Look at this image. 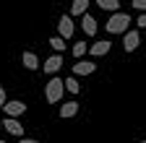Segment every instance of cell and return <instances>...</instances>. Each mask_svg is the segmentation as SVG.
I'll return each instance as SVG.
<instances>
[{
	"label": "cell",
	"instance_id": "cell-14",
	"mask_svg": "<svg viewBox=\"0 0 146 143\" xmlns=\"http://www.w3.org/2000/svg\"><path fill=\"white\" fill-rule=\"evenodd\" d=\"M63 86H65V91H70V94H78V91H81V86H78L76 76H73V78H65V81H63Z\"/></svg>",
	"mask_w": 146,
	"mask_h": 143
},
{
	"label": "cell",
	"instance_id": "cell-17",
	"mask_svg": "<svg viewBox=\"0 0 146 143\" xmlns=\"http://www.w3.org/2000/svg\"><path fill=\"white\" fill-rule=\"evenodd\" d=\"M50 47L55 49V55H60V52L65 49V39H60V37H52V39H50Z\"/></svg>",
	"mask_w": 146,
	"mask_h": 143
},
{
	"label": "cell",
	"instance_id": "cell-22",
	"mask_svg": "<svg viewBox=\"0 0 146 143\" xmlns=\"http://www.w3.org/2000/svg\"><path fill=\"white\" fill-rule=\"evenodd\" d=\"M0 130H3V120H0Z\"/></svg>",
	"mask_w": 146,
	"mask_h": 143
},
{
	"label": "cell",
	"instance_id": "cell-8",
	"mask_svg": "<svg viewBox=\"0 0 146 143\" xmlns=\"http://www.w3.org/2000/svg\"><path fill=\"white\" fill-rule=\"evenodd\" d=\"M110 49H112V44H110L107 39H99V42H94V44L89 47V55L91 57H102V55H107Z\"/></svg>",
	"mask_w": 146,
	"mask_h": 143
},
{
	"label": "cell",
	"instance_id": "cell-1",
	"mask_svg": "<svg viewBox=\"0 0 146 143\" xmlns=\"http://www.w3.org/2000/svg\"><path fill=\"white\" fill-rule=\"evenodd\" d=\"M63 94H65L63 81H60L58 76H52V78L47 81V86H44V99H47V104H60Z\"/></svg>",
	"mask_w": 146,
	"mask_h": 143
},
{
	"label": "cell",
	"instance_id": "cell-11",
	"mask_svg": "<svg viewBox=\"0 0 146 143\" xmlns=\"http://www.w3.org/2000/svg\"><path fill=\"white\" fill-rule=\"evenodd\" d=\"M86 8H89V0H73L70 3V18H76V16H84L86 13Z\"/></svg>",
	"mask_w": 146,
	"mask_h": 143
},
{
	"label": "cell",
	"instance_id": "cell-13",
	"mask_svg": "<svg viewBox=\"0 0 146 143\" xmlns=\"http://www.w3.org/2000/svg\"><path fill=\"white\" fill-rule=\"evenodd\" d=\"M21 63L29 70H39V57H36L34 52H24V55H21Z\"/></svg>",
	"mask_w": 146,
	"mask_h": 143
},
{
	"label": "cell",
	"instance_id": "cell-21",
	"mask_svg": "<svg viewBox=\"0 0 146 143\" xmlns=\"http://www.w3.org/2000/svg\"><path fill=\"white\" fill-rule=\"evenodd\" d=\"M18 143H39V140H34V138H21Z\"/></svg>",
	"mask_w": 146,
	"mask_h": 143
},
{
	"label": "cell",
	"instance_id": "cell-23",
	"mask_svg": "<svg viewBox=\"0 0 146 143\" xmlns=\"http://www.w3.org/2000/svg\"><path fill=\"white\" fill-rule=\"evenodd\" d=\"M0 143H5V140H0Z\"/></svg>",
	"mask_w": 146,
	"mask_h": 143
},
{
	"label": "cell",
	"instance_id": "cell-9",
	"mask_svg": "<svg viewBox=\"0 0 146 143\" xmlns=\"http://www.w3.org/2000/svg\"><path fill=\"white\" fill-rule=\"evenodd\" d=\"M3 130H5V133H11V135H16V138H21V135H24L21 122H18V120H11V117H5V120H3Z\"/></svg>",
	"mask_w": 146,
	"mask_h": 143
},
{
	"label": "cell",
	"instance_id": "cell-7",
	"mask_svg": "<svg viewBox=\"0 0 146 143\" xmlns=\"http://www.w3.org/2000/svg\"><path fill=\"white\" fill-rule=\"evenodd\" d=\"M97 70V65L91 60H78L76 65H73V76H91Z\"/></svg>",
	"mask_w": 146,
	"mask_h": 143
},
{
	"label": "cell",
	"instance_id": "cell-4",
	"mask_svg": "<svg viewBox=\"0 0 146 143\" xmlns=\"http://www.w3.org/2000/svg\"><path fill=\"white\" fill-rule=\"evenodd\" d=\"M138 44H141V34H138V29H128V31L123 34V49H125V52H133Z\"/></svg>",
	"mask_w": 146,
	"mask_h": 143
},
{
	"label": "cell",
	"instance_id": "cell-3",
	"mask_svg": "<svg viewBox=\"0 0 146 143\" xmlns=\"http://www.w3.org/2000/svg\"><path fill=\"white\" fill-rule=\"evenodd\" d=\"M73 31H76V26H73V18L65 13V16H60V21H58V37L60 39H70L73 37Z\"/></svg>",
	"mask_w": 146,
	"mask_h": 143
},
{
	"label": "cell",
	"instance_id": "cell-24",
	"mask_svg": "<svg viewBox=\"0 0 146 143\" xmlns=\"http://www.w3.org/2000/svg\"><path fill=\"white\" fill-rule=\"evenodd\" d=\"M141 143H146V140H141Z\"/></svg>",
	"mask_w": 146,
	"mask_h": 143
},
{
	"label": "cell",
	"instance_id": "cell-6",
	"mask_svg": "<svg viewBox=\"0 0 146 143\" xmlns=\"http://www.w3.org/2000/svg\"><path fill=\"white\" fill-rule=\"evenodd\" d=\"M60 68H63V55H52V57H47L44 65H42V70H44L47 76H55Z\"/></svg>",
	"mask_w": 146,
	"mask_h": 143
},
{
	"label": "cell",
	"instance_id": "cell-2",
	"mask_svg": "<svg viewBox=\"0 0 146 143\" xmlns=\"http://www.w3.org/2000/svg\"><path fill=\"white\" fill-rule=\"evenodd\" d=\"M128 26H131V16H128V13H112L104 29H107L110 34H125Z\"/></svg>",
	"mask_w": 146,
	"mask_h": 143
},
{
	"label": "cell",
	"instance_id": "cell-19",
	"mask_svg": "<svg viewBox=\"0 0 146 143\" xmlns=\"http://www.w3.org/2000/svg\"><path fill=\"white\" fill-rule=\"evenodd\" d=\"M5 101H8V96H5V88L0 86V109H3V107H5Z\"/></svg>",
	"mask_w": 146,
	"mask_h": 143
},
{
	"label": "cell",
	"instance_id": "cell-10",
	"mask_svg": "<svg viewBox=\"0 0 146 143\" xmlns=\"http://www.w3.org/2000/svg\"><path fill=\"white\" fill-rule=\"evenodd\" d=\"M81 29H84V34L94 37V34H97V21H94V16L84 13V16H81Z\"/></svg>",
	"mask_w": 146,
	"mask_h": 143
},
{
	"label": "cell",
	"instance_id": "cell-18",
	"mask_svg": "<svg viewBox=\"0 0 146 143\" xmlns=\"http://www.w3.org/2000/svg\"><path fill=\"white\" fill-rule=\"evenodd\" d=\"M133 8L136 11H146V0H133Z\"/></svg>",
	"mask_w": 146,
	"mask_h": 143
},
{
	"label": "cell",
	"instance_id": "cell-20",
	"mask_svg": "<svg viewBox=\"0 0 146 143\" xmlns=\"http://www.w3.org/2000/svg\"><path fill=\"white\" fill-rule=\"evenodd\" d=\"M141 26H146V13H141V18H138V29Z\"/></svg>",
	"mask_w": 146,
	"mask_h": 143
},
{
	"label": "cell",
	"instance_id": "cell-15",
	"mask_svg": "<svg viewBox=\"0 0 146 143\" xmlns=\"http://www.w3.org/2000/svg\"><path fill=\"white\" fill-rule=\"evenodd\" d=\"M70 49H73V57H84L86 52H89V44H86V42H76Z\"/></svg>",
	"mask_w": 146,
	"mask_h": 143
},
{
	"label": "cell",
	"instance_id": "cell-5",
	"mask_svg": "<svg viewBox=\"0 0 146 143\" xmlns=\"http://www.w3.org/2000/svg\"><path fill=\"white\" fill-rule=\"evenodd\" d=\"M3 112H5L11 120H16V117H21V115L26 112V104H24V101H5Z\"/></svg>",
	"mask_w": 146,
	"mask_h": 143
},
{
	"label": "cell",
	"instance_id": "cell-12",
	"mask_svg": "<svg viewBox=\"0 0 146 143\" xmlns=\"http://www.w3.org/2000/svg\"><path fill=\"white\" fill-rule=\"evenodd\" d=\"M76 115H78V101H65V104L60 107V117H63V120L76 117Z\"/></svg>",
	"mask_w": 146,
	"mask_h": 143
},
{
	"label": "cell",
	"instance_id": "cell-16",
	"mask_svg": "<svg viewBox=\"0 0 146 143\" xmlns=\"http://www.w3.org/2000/svg\"><path fill=\"white\" fill-rule=\"evenodd\" d=\"M94 3H97L99 8H104V11H117L120 0H94Z\"/></svg>",
	"mask_w": 146,
	"mask_h": 143
}]
</instances>
